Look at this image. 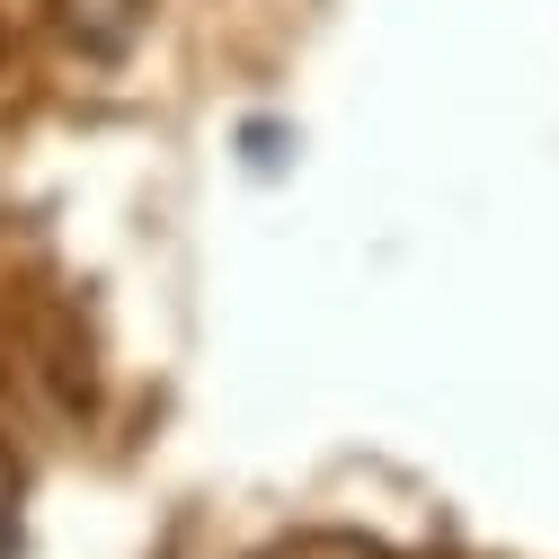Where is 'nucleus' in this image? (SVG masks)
Returning <instances> with one entry per match:
<instances>
[{
    "label": "nucleus",
    "instance_id": "1",
    "mask_svg": "<svg viewBox=\"0 0 559 559\" xmlns=\"http://www.w3.org/2000/svg\"><path fill=\"white\" fill-rule=\"evenodd\" d=\"M19 507H27V471L0 444V559H19Z\"/></svg>",
    "mask_w": 559,
    "mask_h": 559
}]
</instances>
